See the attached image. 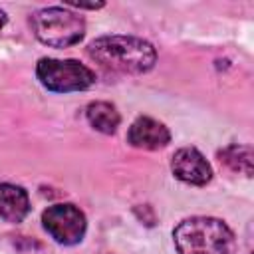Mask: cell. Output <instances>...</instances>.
<instances>
[{"mask_svg":"<svg viewBox=\"0 0 254 254\" xmlns=\"http://www.w3.org/2000/svg\"><path fill=\"white\" fill-rule=\"evenodd\" d=\"M87 56L107 69L121 73H145L157 62L155 48L135 36H103L87 46Z\"/></svg>","mask_w":254,"mask_h":254,"instance_id":"1","label":"cell"},{"mask_svg":"<svg viewBox=\"0 0 254 254\" xmlns=\"http://www.w3.org/2000/svg\"><path fill=\"white\" fill-rule=\"evenodd\" d=\"M179 254H232L236 240L226 222L212 216H192L183 220L175 232Z\"/></svg>","mask_w":254,"mask_h":254,"instance_id":"2","label":"cell"},{"mask_svg":"<svg viewBox=\"0 0 254 254\" xmlns=\"http://www.w3.org/2000/svg\"><path fill=\"white\" fill-rule=\"evenodd\" d=\"M36 38L52 48H67L77 44L85 34V20L60 6L42 8L30 18Z\"/></svg>","mask_w":254,"mask_h":254,"instance_id":"3","label":"cell"},{"mask_svg":"<svg viewBox=\"0 0 254 254\" xmlns=\"http://www.w3.org/2000/svg\"><path fill=\"white\" fill-rule=\"evenodd\" d=\"M40 83L56 93L83 91L95 83V73L75 60H54L42 58L36 65Z\"/></svg>","mask_w":254,"mask_h":254,"instance_id":"4","label":"cell"},{"mask_svg":"<svg viewBox=\"0 0 254 254\" xmlns=\"http://www.w3.org/2000/svg\"><path fill=\"white\" fill-rule=\"evenodd\" d=\"M42 222L48 234L64 246L81 242L87 228L85 214L75 204H69V202L48 206L42 214Z\"/></svg>","mask_w":254,"mask_h":254,"instance_id":"5","label":"cell"},{"mask_svg":"<svg viewBox=\"0 0 254 254\" xmlns=\"http://www.w3.org/2000/svg\"><path fill=\"white\" fill-rule=\"evenodd\" d=\"M171 169L177 179L189 185H196V187H202L212 179V169L208 161L194 147L179 149L171 161Z\"/></svg>","mask_w":254,"mask_h":254,"instance_id":"6","label":"cell"},{"mask_svg":"<svg viewBox=\"0 0 254 254\" xmlns=\"http://www.w3.org/2000/svg\"><path fill=\"white\" fill-rule=\"evenodd\" d=\"M127 141L137 149L155 151L171 141V133L161 121L153 117H137L127 131Z\"/></svg>","mask_w":254,"mask_h":254,"instance_id":"7","label":"cell"},{"mask_svg":"<svg viewBox=\"0 0 254 254\" xmlns=\"http://www.w3.org/2000/svg\"><path fill=\"white\" fill-rule=\"evenodd\" d=\"M30 212V200L28 192L12 183H2L0 185V216L6 222H22L26 214Z\"/></svg>","mask_w":254,"mask_h":254,"instance_id":"8","label":"cell"},{"mask_svg":"<svg viewBox=\"0 0 254 254\" xmlns=\"http://www.w3.org/2000/svg\"><path fill=\"white\" fill-rule=\"evenodd\" d=\"M87 121L93 129L105 133V135H111L117 131L119 123H121V115L119 111L115 109V105L107 103V101H93L87 105Z\"/></svg>","mask_w":254,"mask_h":254,"instance_id":"9","label":"cell"},{"mask_svg":"<svg viewBox=\"0 0 254 254\" xmlns=\"http://www.w3.org/2000/svg\"><path fill=\"white\" fill-rule=\"evenodd\" d=\"M218 159L232 171H240L246 177L252 175V149L248 145H228L218 151Z\"/></svg>","mask_w":254,"mask_h":254,"instance_id":"10","label":"cell"},{"mask_svg":"<svg viewBox=\"0 0 254 254\" xmlns=\"http://www.w3.org/2000/svg\"><path fill=\"white\" fill-rule=\"evenodd\" d=\"M67 6L71 8H79V10H95V8H101L103 2H97V4H83V2H67Z\"/></svg>","mask_w":254,"mask_h":254,"instance_id":"11","label":"cell"},{"mask_svg":"<svg viewBox=\"0 0 254 254\" xmlns=\"http://www.w3.org/2000/svg\"><path fill=\"white\" fill-rule=\"evenodd\" d=\"M6 26V14H4V10H0V30Z\"/></svg>","mask_w":254,"mask_h":254,"instance_id":"12","label":"cell"}]
</instances>
